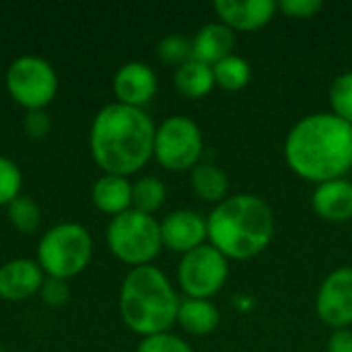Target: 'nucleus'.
<instances>
[{"mask_svg": "<svg viewBox=\"0 0 352 352\" xmlns=\"http://www.w3.org/2000/svg\"><path fill=\"white\" fill-rule=\"evenodd\" d=\"M285 159L307 182L342 179L352 171V126L332 111L305 116L285 140Z\"/></svg>", "mask_w": 352, "mask_h": 352, "instance_id": "nucleus-2", "label": "nucleus"}, {"mask_svg": "<svg viewBox=\"0 0 352 352\" xmlns=\"http://www.w3.org/2000/svg\"><path fill=\"white\" fill-rule=\"evenodd\" d=\"M179 297L157 266L130 268L120 289V316L138 336L163 334L177 324Z\"/></svg>", "mask_w": 352, "mask_h": 352, "instance_id": "nucleus-4", "label": "nucleus"}, {"mask_svg": "<svg viewBox=\"0 0 352 352\" xmlns=\"http://www.w3.org/2000/svg\"><path fill=\"white\" fill-rule=\"evenodd\" d=\"M157 56L167 66L179 68L188 60H192V41L184 35H167L157 45Z\"/></svg>", "mask_w": 352, "mask_h": 352, "instance_id": "nucleus-25", "label": "nucleus"}, {"mask_svg": "<svg viewBox=\"0 0 352 352\" xmlns=\"http://www.w3.org/2000/svg\"><path fill=\"white\" fill-rule=\"evenodd\" d=\"M229 278V260L210 243L186 254L177 266V283L188 299L214 297Z\"/></svg>", "mask_w": 352, "mask_h": 352, "instance_id": "nucleus-9", "label": "nucleus"}, {"mask_svg": "<svg viewBox=\"0 0 352 352\" xmlns=\"http://www.w3.org/2000/svg\"><path fill=\"white\" fill-rule=\"evenodd\" d=\"M39 297L45 305L50 307H62L68 297H70V289H68V283L66 280H60V278H50L45 276L43 280V287L39 291Z\"/></svg>", "mask_w": 352, "mask_h": 352, "instance_id": "nucleus-28", "label": "nucleus"}, {"mask_svg": "<svg viewBox=\"0 0 352 352\" xmlns=\"http://www.w3.org/2000/svg\"><path fill=\"white\" fill-rule=\"evenodd\" d=\"M23 128L35 140L45 138L50 134V118L45 116L43 109H39V111H27V116L23 120Z\"/></svg>", "mask_w": 352, "mask_h": 352, "instance_id": "nucleus-30", "label": "nucleus"}, {"mask_svg": "<svg viewBox=\"0 0 352 352\" xmlns=\"http://www.w3.org/2000/svg\"><path fill=\"white\" fill-rule=\"evenodd\" d=\"M328 352H352L351 330H334L328 340Z\"/></svg>", "mask_w": 352, "mask_h": 352, "instance_id": "nucleus-31", "label": "nucleus"}, {"mask_svg": "<svg viewBox=\"0 0 352 352\" xmlns=\"http://www.w3.org/2000/svg\"><path fill=\"white\" fill-rule=\"evenodd\" d=\"M212 72H214V82L225 91H239L248 87V82L252 80L250 62L237 54H231L219 64H214Z\"/></svg>", "mask_w": 352, "mask_h": 352, "instance_id": "nucleus-22", "label": "nucleus"}, {"mask_svg": "<svg viewBox=\"0 0 352 352\" xmlns=\"http://www.w3.org/2000/svg\"><path fill=\"white\" fill-rule=\"evenodd\" d=\"M318 318L334 328L346 330L352 324V268L342 266L326 276L316 299Z\"/></svg>", "mask_w": 352, "mask_h": 352, "instance_id": "nucleus-10", "label": "nucleus"}, {"mask_svg": "<svg viewBox=\"0 0 352 352\" xmlns=\"http://www.w3.org/2000/svg\"><path fill=\"white\" fill-rule=\"evenodd\" d=\"M332 113L352 126V72H344L334 78L330 87Z\"/></svg>", "mask_w": 352, "mask_h": 352, "instance_id": "nucleus-24", "label": "nucleus"}, {"mask_svg": "<svg viewBox=\"0 0 352 352\" xmlns=\"http://www.w3.org/2000/svg\"><path fill=\"white\" fill-rule=\"evenodd\" d=\"M208 241L227 260H252L260 256L274 237V212L270 204L254 194L227 196L206 219Z\"/></svg>", "mask_w": 352, "mask_h": 352, "instance_id": "nucleus-3", "label": "nucleus"}, {"mask_svg": "<svg viewBox=\"0 0 352 352\" xmlns=\"http://www.w3.org/2000/svg\"><path fill=\"white\" fill-rule=\"evenodd\" d=\"M233 47H235V31H231L221 21L206 23L204 27L198 29V33L192 39V60L214 66L227 56H231Z\"/></svg>", "mask_w": 352, "mask_h": 352, "instance_id": "nucleus-16", "label": "nucleus"}, {"mask_svg": "<svg viewBox=\"0 0 352 352\" xmlns=\"http://www.w3.org/2000/svg\"><path fill=\"white\" fill-rule=\"evenodd\" d=\"M136 352H194V351H192V346H190L184 338H179V336H175V334H171V332H163V334H153V336L142 338V340H140V344H138V349H136Z\"/></svg>", "mask_w": 352, "mask_h": 352, "instance_id": "nucleus-27", "label": "nucleus"}, {"mask_svg": "<svg viewBox=\"0 0 352 352\" xmlns=\"http://www.w3.org/2000/svg\"><path fill=\"white\" fill-rule=\"evenodd\" d=\"M311 206L316 214L330 223H344L352 219V182L349 179H332L318 184Z\"/></svg>", "mask_w": 352, "mask_h": 352, "instance_id": "nucleus-15", "label": "nucleus"}, {"mask_svg": "<svg viewBox=\"0 0 352 352\" xmlns=\"http://www.w3.org/2000/svg\"><path fill=\"white\" fill-rule=\"evenodd\" d=\"M173 82H175V89L188 99H202L217 85L212 66L202 64L198 60H188L186 64L175 68Z\"/></svg>", "mask_w": 352, "mask_h": 352, "instance_id": "nucleus-19", "label": "nucleus"}, {"mask_svg": "<svg viewBox=\"0 0 352 352\" xmlns=\"http://www.w3.org/2000/svg\"><path fill=\"white\" fill-rule=\"evenodd\" d=\"M177 324L194 336L212 334L221 324V314L210 299H184L177 309Z\"/></svg>", "mask_w": 352, "mask_h": 352, "instance_id": "nucleus-18", "label": "nucleus"}, {"mask_svg": "<svg viewBox=\"0 0 352 352\" xmlns=\"http://www.w3.org/2000/svg\"><path fill=\"white\" fill-rule=\"evenodd\" d=\"M155 132L157 126L144 109L113 101L93 118L89 151L103 173L130 177L153 159Z\"/></svg>", "mask_w": 352, "mask_h": 352, "instance_id": "nucleus-1", "label": "nucleus"}, {"mask_svg": "<svg viewBox=\"0 0 352 352\" xmlns=\"http://www.w3.org/2000/svg\"><path fill=\"white\" fill-rule=\"evenodd\" d=\"M194 194L204 202L221 204L229 192V177L223 169L212 163H198L190 175Z\"/></svg>", "mask_w": 352, "mask_h": 352, "instance_id": "nucleus-20", "label": "nucleus"}, {"mask_svg": "<svg viewBox=\"0 0 352 352\" xmlns=\"http://www.w3.org/2000/svg\"><path fill=\"white\" fill-rule=\"evenodd\" d=\"M212 8L231 31H258L272 21L278 4L272 0H214Z\"/></svg>", "mask_w": 352, "mask_h": 352, "instance_id": "nucleus-14", "label": "nucleus"}, {"mask_svg": "<svg viewBox=\"0 0 352 352\" xmlns=\"http://www.w3.org/2000/svg\"><path fill=\"white\" fill-rule=\"evenodd\" d=\"M159 225H161L163 248L182 256L204 245L208 239L206 219L196 210H188V208L173 210Z\"/></svg>", "mask_w": 352, "mask_h": 352, "instance_id": "nucleus-11", "label": "nucleus"}, {"mask_svg": "<svg viewBox=\"0 0 352 352\" xmlns=\"http://www.w3.org/2000/svg\"><path fill=\"white\" fill-rule=\"evenodd\" d=\"M204 153L198 124L186 116H171L157 126L153 157L169 171H192Z\"/></svg>", "mask_w": 352, "mask_h": 352, "instance_id": "nucleus-8", "label": "nucleus"}, {"mask_svg": "<svg viewBox=\"0 0 352 352\" xmlns=\"http://www.w3.org/2000/svg\"><path fill=\"white\" fill-rule=\"evenodd\" d=\"M91 258L93 237L78 223H58L37 243V264L50 278H74L91 264Z\"/></svg>", "mask_w": 352, "mask_h": 352, "instance_id": "nucleus-5", "label": "nucleus"}, {"mask_svg": "<svg viewBox=\"0 0 352 352\" xmlns=\"http://www.w3.org/2000/svg\"><path fill=\"white\" fill-rule=\"evenodd\" d=\"M167 200L165 184L155 175H144L132 184V208L144 214L155 217Z\"/></svg>", "mask_w": 352, "mask_h": 352, "instance_id": "nucleus-21", "label": "nucleus"}, {"mask_svg": "<svg viewBox=\"0 0 352 352\" xmlns=\"http://www.w3.org/2000/svg\"><path fill=\"white\" fill-rule=\"evenodd\" d=\"M111 89H113L118 103L142 109L157 95L159 80H157L155 70L148 64L134 60L118 68V72L113 74Z\"/></svg>", "mask_w": 352, "mask_h": 352, "instance_id": "nucleus-12", "label": "nucleus"}, {"mask_svg": "<svg viewBox=\"0 0 352 352\" xmlns=\"http://www.w3.org/2000/svg\"><path fill=\"white\" fill-rule=\"evenodd\" d=\"M10 225L21 233H35L41 225V208L31 196H19L6 206Z\"/></svg>", "mask_w": 352, "mask_h": 352, "instance_id": "nucleus-23", "label": "nucleus"}, {"mask_svg": "<svg viewBox=\"0 0 352 352\" xmlns=\"http://www.w3.org/2000/svg\"><path fill=\"white\" fill-rule=\"evenodd\" d=\"M91 200L97 210L113 219L132 208V182L122 175L103 173L91 188Z\"/></svg>", "mask_w": 352, "mask_h": 352, "instance_id": "nucleus-17", "label": "nucleus"}, {"mask_svg": "<svg viewBox=\"0 0 352 352\" xmlns=\"http://www.w3.org/2000/svg\"><path fill=\"white\" fill-rule=\"evenodd\" d=\"M0 352H2V346H0Z\"/></svg>", "mask_w": 352, "mask_h": 352, "instance_id": "nucleus-32", "label": "nucleus"}, {"mask_svg": "<svg viewBox=\"0 0 352 352\" xmlns=\"http://www.w3.org/2000/svg\"><path fill=\"white\" fill-rule=\"evenodd\" d=\"M21 188L23 173L19 165L10 157L0 155V206H8L14 198H19Z\"/></svg>", "mask_w": 352, "mask_h": 352, "instance_id": "nucleus-26", "label": "nucleus"}, {"mask_svg": "<svg viewBox=\"0 0 352 352\" xmlns=\"http://www.w3.org/2000/svg\"><path fill=\"white\" fill-rule=\"evenodd\" d=\"M4 85L10 99L27 111L45 109L58 95V74L39 56L14 58L6 68Z\"/></svg>", "mask_w": 352, "mask_h": 352, "instance_id": "nucleus-7", "label": "nucleus"}, {"mask_svg": "<svg viewBox=\"0 0 352 352\" xmlns=\"http://www.w3.org/2000/svg\"><path fill=\"white\" fill-rule=\"evenodd\" d=\"M45 274L37 260L14 258L0 266V299L21 303L37 295L43 287Z\"/></svg>", "mask_w": 352, "mask_h": 352, "instance_id": "nucleus-13", "label": "nucleus"}, {"mask_svg": "<svg viewBox=\"0 0 352 352\" xmlns=\"http://www.w3.org/2000/svg\"><path fill=\"white\" fill-rule=\"evenodd\" d=\"M322 0H283L278 2V10L291 19H311L322 10Z\"/></svg>", "mask_w": 352, "mask_h": 352, "instance_id": "nucleus-29", "label": "nucleus"}, {"mask_svg": "<svg viewBox=\"0 0 352 352\" xmlns=\"http://www.w3.org/2000/svg\"><path fill=\"white\" fill-rule=\"evenodd\" d=\"M105 241L109 252L132 268L148 266L163 250L159 221L134 208L109 221Z\"/></svg>", "mask_w": 352, "mask_h": 352, "instance_id": "nucleus-6", "label": "nucleus"}]
</instances>
